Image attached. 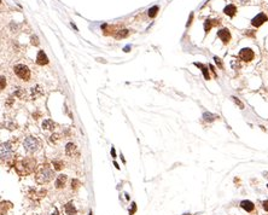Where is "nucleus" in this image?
<instances>
[{
	"label": "nucleus",
	"instance_id": "nucleus-1",
	"mask_svg": "<svg viewBox=\"0 0 268 215\" xmlns=\"http://www.w3.org/2000/svg\"><path fill=\"white\" fill-rule=\"evenodd\" d=\"M35 179H36V182H39V184H46L53 179V171L51 168H48L47 166H42L38 171Z\"/></svg>",
	"mask_w": 268,
	"mask_h": 215
},
{
	"label": "nucleus",
	"instance_id": "nucleus-2",
	"mask_svg": "<svg viewBox=\"0 0 268 215\" xmlns=\"http://www.w3.org/2000/svg\"><path fill=\"white\" fill-rule=\"evenodd\" d=\"M13 70H15V74H16L19 79L24 80V81H28L29 78H30V70H29V68H28L27 65H24V64H17V65L13 68Z\"/></svg>",
	"mask_w": 268,
	"mask_h": 215
},
{
	"label": "nucleus",
	"instance_id": "nucleus-3",
	"mask_svg": "<svg viewBox=\"0 0 268 215\" xmlns=\"http://www.w3.org/2000/svg\"><path fill=\"white\" fill-rule=\"evenodd\" d=\"M23 146H24V150H25L27 152H35L39 148L38 139L34 137L25 138V140H24V143H23Z\"/></svg>",
	"mask_w": 268,
	"mask_h": 215
},
{
	"label": "nucleus",
	"instance_id": "nucleus-4",
	"mask_svg": "<svg viewBox=\"0 0 268 215\" xmlns=\"http://www.w3.org/2000/svg\"><path fill=\"white\" fill-rule=\"evenodd\" d=\"M0 155H1V158H2V159L11 157V155H12V145H11L10 141H6V143H2V144H1Z\"/></svg>",
	"mask_w": 268,
	"mask_h": 215
},
{
	"label": "nucleus",
	"instance_id": "nucleus-5",
	"mask_svg": "<svg viewBox=\"0 0 268 215\" xmlns=\"http://www.w3.org/2000/svg\"><path fill=\"white\" fill-rule=\"evenodd\" d=\"M254 57H255V53H254V51L251 48L245 47V48H242L239 51V58L242 59L243 62H251L254 59Z\"/></svg>",
	"mask_w": 268,
	"mask_h": 215
},
{
	"label": "nucleus",
	"instance_id": "nucleus-6",
	"mask_svg": "<svg viewBox=\"0 0 268 215\" xmlns=\"http://www.w3.org/2000/svg\"><path fill=\"white\" fill-rule=\"evenodd\" d=\"M268 21V17L266 16V13H263V12H261V13H258V15H256L252 20H251V24L254 25V27H261L265 22H267Z\"/></svg>",
	"mask_w": 268,
	"mask_h": 215
},
{
	"label": "nucleus",
	"instance_id": "nucleus-7",
	"mask_svg": "<svg viewBox=\"0 0 268 215\" xmlns=\"http://www.w3.org/2000/svg\"><path fill=\"white\" fill-rule=\"evenodd\" d=\"M217 36H219V39L224 42V45H227L231 40V32L227 28H222V29H220L217 32Z\"/></svg>",
	"mask_w": 268,
	"mask_h": 215
},
{
	"label": "nucleus",
	"instance_id": "nucleus-8",
	"mask_svg": "<svg viewBox=\"0 0 268 215\" xmlns=\"http://www.w3.org/2000/svg\"><path fill=\"white\" fill-rule=\"evenodd\" d=\"M34 166H35V161L30 159V158H25L21 162V167H23L24 169V174H28L30 173L33 169H34Z\"/></svg>",
	"mask_w": 268,
	"mask_h": 215
},
{
	"label": "nucleus",
	"instance_id": "nucleus-9",
	"mask_svg": "<svg viewBox=\"0 0 268 215\" xmlns=\"http://www.w3.org/2000/svg\"><path fill=\"white\" fill-rule=\"evenodd\" d=\"M36 63L39 65H46L48 63V58L46 56V53L44 51H39L38 56H36Z\"/></svg>",
	"mask_w": 268,
	"mask_h": 215
},
{
	"label": "nucleus",
	"instance_id": "nucleus-10",
	"mask_svg": "<svg viewBox=\"0 0 268 215\" xmlns=\"http://www.w3.org/2000/svg\"><path fill=\"white\" fill-rule=\"evenodd\" d=\"M240 207H242L244 210H247L248 213L254 212V209H255V205H254V203H252L251 201H248V199H244V201H242V202H240Z\"/></svg>",
	"mask_w": 268,
	"mask_h": 215
},
{
	"label": "nucleus",
	"instance_id": "nucleus-11",
	"mask_svg": "<svg viewBox=\"0 0 268 215\" xmlns=\"http://www.w3.org/2000/svg\"><path fill=\"white\" fill-rule=\"evenodd\" d=\"M224 12H225V15H227V16H230V17H234L235 13H237V7H235L233 4H230V5H227V6L224 9Z\"/></svg>",
	"mask_w": 268,
	"mask_h": 215
},
{
	"label": "nucleus",
	"instance_id": "nucleus-12",
	"mask_svg": "<svg viewBox=\"0 0 268 215\" xmlns=\"http://www.w3.org/2000/svg\"><path fill=\"white\" fill-rule=\"evenodd\" d=\"M65 182H67V175L60 174V175L57 176V179H56V181H55V185H56L57 189H62V187H64Z\"/></svg>",
	"mask_w": 268,
	"mask_h": 215
},
{
	"label": "nucleus",
	"instance_id": "nucleus-13",
	"mask_svg": "<svg viewBox=\"0 0 268 215\" xmlns=\"http://www.w3.org/2000/svg\"><path fill=\"white\" fill-rule=\"evenodd\" d=\"M194 65L198 67V68H201V70H202V73H203V76H204L205 80H210V74H209V70H208V67H207V65H204V64H202V63H194Z\"/></svg>",
	"mask_w": 268,
	"mask_h": 215
},
{
	"label": "nucleus",
	"instance_id": "nucleus-14",
	"mask_svg": "<svg viewBox=\"0 0 268 215\" xmlns=\"http://www.w3.org/2000/svg\"><path fill=\"white\" fill-rule=\"evenodd\" d=\"M64 209H65L67 215H75L76 214V208L74 207V204H73L71 202L67 203V204L64 205Z\"/></svg>",
	"mask_w": 268,
	"mask_h": 215
},
{
	"label": "nucleus",
	"instance_id": "nucleus-15",
	"mask_svg": "<svg viewBox=\"0 0 268 215\" xmlns=\"http://www.w3.org/2000/svg\"><path fill=\"white\" fill-rule=\"evenodd\" d=\"M220 22L216 20L214 21H210V20H207L204 22V30H205V33H209L210 32V29L214 27V25H216V24H219Z\"/></svg>",
	"mask_w": 268,
	"mask_h": 215
},
{
	"label": "nucleus",
	"instance_id": "nucleus-16",
	"mask_svg": "<svg viewBox=\"0 0 268 215\" xmlns=\"http://www.w3.org/2000/svg\"><path fill=\"white\" fill-rule=\"evenodd\" d=\"M55 122L52 121V120H50V118H46V120H44V122H42V128L44 129H50V131H52V129H55Z\"/></svg>",
	"mask_w": 268,
	"mask_h": 215
},
{
	"label": "nucleus",
	"instance_id": "nucleus-17",
	"mask_svg": "<svg viewBox=\"0 0 268 215\" xmlns=\"http://www.w3.org/2000/svg\"><path fill=\"white\" fill-rule=\"evenodd\" d=\"M42 94H44V91L41 90L40 86H35V87L32 88V97H33V99H36L39 96H42Z\"/></svg>",
	"mask_w": 268,
	"mask_h": 215
},
{
	"label": "nucleus",
	"instance_id": "nucleus-18",
	"mask_svg": "<svg viewBox=\"0 0 268 215\" xmlns=\"http://www.w3.org/2000/svg\"><path fill=\"white\" fill-rule=\"evenodd\" d=\"M216 118H217V116L214 115V114H211V113H209V111H205V113L203 114V120H204L205 122H214Z\"/></svg>",
	"mask_w": 268,
	"mask_h": 215
},
{
	"label": "nucleus",
	"instance_id": "nucleus-19",
	"mask_svg": "<svg viewBox=\"0 0 268 215\" xmlns=\"http://www.w3.org/2000/svg\"><path fill=\"white\" fill-rule=\"evenodd\" d=\"M75 145L73 144V143H69V144H67V148H65V152H67V155L68 156H71L73 155V152L75 151Z\"/></svg>",
	"mask_w": 268,
	"mask_h": 215
},
{
	"label": "nucleus",
	"instance_id": "nucleus-20",
	"mask_svg": "<svg viewBox=\"0 0 268 215\" xmlns=\"http://www.w3.org/2000/svg\"><path fill=\"white\" fill-rule=\"evenodd\" d=\"M128 34H129V32H128L127 29H122V30L117 32V34H116V39H123V38H127Z\"/></svg>",
	"mask_w": 268,
	"mask_h": 215
},
{
	"label": "nucleus",
	"instance_id": "nucleus-21",
	"mask_svg": "<svg viewBox=\"0 0 268 215\" xmlns=\"http://www.w3.org/2000/svg\"><path fill=\"white\" fill-rule=\"evenodd\" d=\"M52 164H53V167H55V169H56V171H60L62 168H64V163H63L62 161H58V159L53 161V162H52Z\"/></svg>",
	"mask_w": 268,
	"mask_h": 215
},
{
	"label": "nucleus",
	"instance_id": "nucleus-22",
	"mask_svg": "<svg viewBox=\"0 0 268 215\" xmlns=\"http://www.w3.org/2000/svg\"><path fill=\"white\" fill-rule=\"evenodd\" d=\"M157 11H158V6H153V7H151V9L149 10V16H150L151 18H153V17L157 15Z\"/></svg>",
	"mask_w": 268,
	"mask_h": 215
},
{
	"label": "nucleus",
	"instance_id": "nucleus-23",
	"mask_svg": "<svg viewBox=\"0 0 268 215\" xmlns=\"http://www.w3.org/2000/svg\"><path fill=\"white\" fill-rule=\"evenodd\" d=\"M15 96L16 97H19V98H23L25 96V92L22 90V88H17V91L15 92Z\"/></svg>",
	"mask_w": 268,
	"mask_h": 215
},
{
	"label": "nucleus",
	"instance_id": "nucleus-24",
	"mask_svg": "<svg viewBox=\"0 0 268 215\" xmlns=\"http://www.w3.org/2000/svg\"><path fill=\"white\" fill-rule=\"evenodd\" d=\"M232 100H233V102H234V103H235L240 109H244V104H243V103H242V102H240L237 97H232Z\"/></svg>",
	"mask_w": 268,
	"mask_h": 215
},
{
	"label": "nucleus",
	"instance_id": "nucleus-25",
	"mask_svg": "<svg viewBox=\"0 0 268 215\" xmlns=\"http://www.w3.org/2000/svg\"><path fill=\"white\" fill-rule=\"evenodd\" d=\"M214 60H215V63L217 64V67H219L220 69H224V63H222V60H221V59L215 56V57H214Z\"/></svg>",
	"mask_w": 268,
	"mask_h": 215
},
{
	"label": "nucleus",
	"instance_id": "nucleus-26",
	"mask_svg": "<svg viewBox=\"0 0 268 215\" xmlns=\"http://www.w3.org/2000/svg\"><path fill=\"white\" fill-rule=\"evenodd\" d=\"M30 40H32V45H34V46H38L39 44H40V42H39L38 36H35V35H34V36H32V38H30Z\"/></svg>",
	"mask_w": 268,
	"mask_h": 215
},
{
	"label": "nucleus",
	"instance_id": "nucleus-27",
	"mask_svg": "<svg viewBox=\"0 0 268 215\" xmlns=\"http://www.w3.org/2000/svg\"><path fill=\"white\" fill-rule=\"evenodd\" d=\"M262 207H263V209H265L266 212H268V199L262 202Z\"/></svg>",
	"mask_w": 268,
	"mask_h": 215
},
{
	"label": "nucleus",
	"instance_id": "nucleus-28",
	"mask_svg": "<svg viewBox=\"0 0 268 215\" xmlns=\"http://www.w3.org/2000/svg\"><path fill=\"white\" fill-rule=\"evenodd\" d=\"M245 35L254 38V36H255V32H254V30H247V32H245Z\"/></svg>",
	"mask_w": 268,
	"mask_h": 215
},
{
	"label": "nucleus",
	"instance_id": "nucleus-29",
	"mask_svg": "<svg viewBox=\"0 0 268 215\" xmlns=\"http://www.w3.org/2000/svg\"><path fill=\"white\" fill-rule=\"evenodd\" d=\"M77 185H80V182H78L77 180H73V181H71V187H74V189H76V187H78Z\"/></svg>",
	"mask_w": 268,
	"mask_h": 215
},
{
	"label": "nucleus",
	"instance_id": "nucleus-30",
	"mask_svg": "<svg viewBox=\"0 0 268 215\" xmlns=\"http://www.w3.org/2000/svg\"><path fill=\"white\" fill-rule=\"evenodd\" d=\"M5 86H6V81H5V78H4V76H1V90H4V88H5Z\"/></svg>",
	"mask_w": 268,
	"mask_h": 215
},
{
	"label": "nucleus",
	"instance_id": "nucleus-31",
	"mask_svg": "<svg viewBox=\"0 0 268 215\" xmlns=\"http://www.w3.org/2000/svg\"><path fill=\"white\" fill-rule=\"evenodd\" d=\"M51 215H59V213H58V209H57V208H53V212L51 213Z\"/></svg>",
	"mask_w": 268,
	"mask_h": 215
},
{
	"label": "nucleus",
	"instance_id": "nucleus-32",
	"mask_svg": "<svg viewBox=\"0 0 268 215\" xmlns=\"http://www.w3.org/2000/svg\"><path fill=\"white\" fill-rule=\"evenodd\" d=\"M129 50H131V45H127V46L123 48V51H124V52H129Z\"/></svg>",
	"mask_w": 268,
	"mask_h": 215
},
{
	"label": "nucleus",
	"instance_id": "nucleus-33",
	"mask_svg": "<svg viewBox=\"0 0 268 215\" xmlns=\"http://www.w3.org/2000/svg\"><path fill=\"white\" fill-rule=\"evenodd\" d=\"M192 18H193V13H191V16H190V20H189V22H187V27L191 24V22H192Z\"/></svg>",
	"mask_w": 268,
	"mask_h": 215
},
{
	"label": "nucleus",
	"instance_id": "nucleus-34",
	"mask_svg": "<svg viewBox=\"0 0 268 215\" xmlns=\"http://www.w3.org/2000/svg\"><path fill=\"white\" fill-rule=\"evenodd\" d=\"M111 154H113V157L115 158V157H116V152H115V149H114V148H111Z\"/></svg>",
	"mask_w": 268,
	"mask_h": 215
},
{
	"label": "nucleus",
	"instance_id": "nucleus-35",
	"mask_svg": "<svg viewBox=\"0 0 268 215\" xmlns=\"http://www.w3.org/2000/svg\"><path fill=\"white\" fill-rule=\"evenodd\" d=\"M240 2H242L243 5H245V4H248V2H249V0H240Z\"/></svg>",
	"mask_w": 268,
	"mask_h": 215
},
{
	"label": "nucleus",
	"instance_id": "nucleus-36",
	"mask_svg": "<svg viewBox=\"0 0 268 215\" xmlns=\"http://www.w3.org/2000/svg\"><path fill=\"white\" fill-rule=\"evenodd\" d=\"M114 166H115V167H116V168H117V169H120V167H118V164H117L116 162H114Z\"/></svg>",
	"mask_w": 268,
	"mask_h": 215
},
{
	"label": "nucleus",
	"instance_id": "nucleus-37",
	"mask_svg": "<svg viewBox=\"0 0 268 215\" xmlns=\"http://www.w3.org/2000/svg\"><path fill=\"white\" fill-rule=\"evenodd\" d=\"M267 189H268V185H267Z\"/></svg>",
	"mask_w": 268,
	"mask_h": 215
}]
</instances>
